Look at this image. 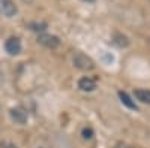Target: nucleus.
Listing matches in <instances>:
<instances>
[{
    "instance_id": "f257e3e1",
    "label": "nucleus",
    "mask_w": 150,
    "mask_h": 148,
    "mask_svg": "<svg viewBox=\"0 0 150 148\" xmlns=\"http://www.w3.org/2000/svg\"><path fill=\"white\" fill-rule=\"evenodd\" d=\"M74 66L81 70H92L95 67V63L90 57H87L83 53H77L74 55Z\"/></svg>"
},
{
    "instance_id": "f03ea898",
    "label": "nucleus",
    "mask_w": 150,
    "mask_h": 148,
    "mask_svg": "<svg viewBox=\"0 0 150 148\" xmlns=\"http://www.w3.org/2000/svg\"><path fill=\"white\" fill-rule=\"evenodd\" d=\"M38 42L41 45L47 46V48H57L60 45V39L57 36H53V34H39L38 36Z\"/></svg>"
},
{
    "instance_id": "7ed1b4c3",
    "label": "nucleus",
    "mask_w": 150,
    "mask_h": 148,
    "mask_svg": "<svg viewBox=\"0 0 150 148\" xmlns=\"http://www.w3.org/2000/svg\"><path fill=\"white\" fill-rule=\"evenodd\" d=\"M5 49L11 55H17L21 53V41L18 38H9L5 42Z\"/></svg>"
},
{
    "instance_id": "20e7f679",
    "label": "nucleus",
    "mask_w": 150,
    "mask_h": 148,
    "mask_svg": "<svg viewBox=\"0 0 150 148\" xmlns=\"http://www.w3.org/2000/svg\"><path fill=\"white\" fill-rule=\"evenodd\" d=\"M11 118L14 120L15 123H18V124H26L27 123V118H29V115H27V111L26 109H23V108H12L11 109Z\"/></svg>"
},
{
    "instance_id": "39448f33",
    "label": "nucleus",
    "mask_w": 150,
    "mask_h": 148,
    "mask_svg": "<svg viewBox=\"0 0 150 148\" xmlns=\"http://www.w3.org/2000/svg\"><path fill=\"white\" fill-rule=\"evenodd\" d=\"M0 12L5 17H14L17 14V6L12 0H0Z\"/></svg>"
},
{
    "instance_id": "423d86ee",
    "label": "nucleus",
    "mask_w": 150,
    "mask_h": 148,
    "mask_svg": "<svg viewBox=\"0 0 150 148\" xmlns=\"http://www.w3.org/2000/svg\"><path fill=\"white\" fill-rule=\"evenodd\" d=\"M78 88H80L81 91L90 93V91H93V90L96 88V81L92 79V78H89V76H84V78H81V79L78 81Z\"/></svg>"
},
{
    "instance_id": "0eeeda50",
    "label": "nucleus",
    "mask_w": 150,
    "mask_h": 148,
    "mask_svg": "<svg viewBox=\"0 0 150 148\" xmlns=\"http://www.w3.org/2000/svg\"><path fill=\"white\" fill-rule=\"evenodd\" d=\"M134 94L141 103L150 105V90H147V88H137Z\"/></svg>"
},
{
    "instance_id": "6e6552de",
    "label": "nucleus",
    "mask_w": 150,
    "mask_h": 148,
    "mask_svg": "<svg viewBox=\"0 0 150 148\" xmlns=\"http://www.w3.org/2000/svg\"><path fill=\"white\" fill-rule=\"evenodd\" d=\"M119 97H120V100H122V103H123L125 106H128L129 109H135V111H137V105H135V102L132 100V99L129 97V94H128V93H125V91H119Z\"/></svg>"
},
{
    "instance_id": "1a4fd4ad",
    "label": "nucleus",
    "mask_w": 150,
    "mask_h": 148,
    "mask_svg": "<svg viewBox=\"0 0 150 148\" xmlns=\"http://www.w3.org/2000/svg\"><path fill=\"white\" fill-rule=\"evenodd\" d=\"M29 27L33 30V32H44L47 29V24L45 22H30Z\"/></svg>"
},
{
    "instance_id": "9d476101",
    "label": "nucleus",
    "mask_w": 150,
    "mask_h": 148,
    "mask_svg": "<svg viewBox=\"0 0 150 148\" xmlns=\"http://www.w3.org/2000/svg\"><path fill=\"white\" fill-rule=\"evenodd\" d=\"M83 136H84V139H90V138L93 136V130H92L90 127L84 129V130H83Z\"/></svg>"
},
{
    "instance_id": "9b49d317",
    "label": "nucleus",
    "mask_w": 150,
    "mask_h": 148,
    "mask_svg": "<svg viewBox=\"0 0 150 148\" xmlns=\"http://www.w3.org/2000/svg\"><path fill=\"white\" fill-rule=\"evenodd\" d=\"M84 2H95V0H84Z\"/></svg>"
},
{
    "instance_id": "f8f14e48",
    "label": "nucleus",
    "mask_w": 150,
    "mask_h": 148,
    "mask_svg": "<svg viewBox=\"0 0 150 148\" xmlns=\"http://www.w3.org/2000/svg\"><path fill=\"white\" fill-rule=\"evenodd\" d=\"M9 148H15V147H12V145H11V147H9Z\"/></svg>"
}]
</instances>
